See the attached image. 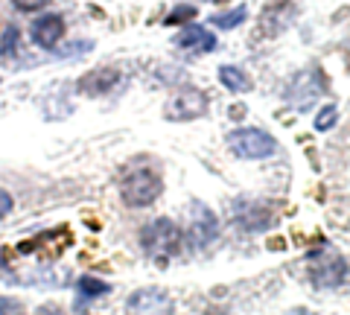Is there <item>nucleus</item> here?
Returning <instances> with one entry per match:
<instances>
[{
    "mask_svg": "<svg viewBox=\"0 0 350 315\" xmlns=\"http://www.w3.org/2000/svg\"><path fill=\"white\" fill-rule=\"evenodd\" d=\"M181 243H184V234L170 216H158V219H152L140 228V248L152 260H158V263H167L170 257L178 254Z\"/></svg>",
    "mask_w": 350,
    "mask_h": 315,
    "instance_id": "obj_1",
    "label": "nucleus"
},
{
    "mask_svg": "<svg viewBox=\"0 0 350 315\" xmlns=\"http://www.w3.org/2000/svg\"><path fill=\"white\" fill-rule=\"evenodd\" d=\"M163 193V178L158 169L152 167H140V169H129L123 178H120V199H123L126 208H149L155 204Z\"/></svg>",
    "mask_w": 350,
    "mask_h": 315,
    "instance_id": "obj_2",
    "label": "nucleus"
},
{
    "mask_svg": "<svg viewBox=\"0 0 350 315\" xmlns=\"http://www.w3.org/2000/svg\"><path fill=\"white\" fill-rule=\"evenodd\" d=\"M228 149H231L237 158L262 161V158H271L278 152V140L271 137L266 128L243 126V128H234V132L228 135Z\"/></svg>",
    "mask_w": 350,
    "mask_h": 315,
    "instance_id": "obj_3",
    "label": "nucleus"
},
{
    "mask_svg": "<svg viewBox=\"0 0 350 315\" xmlns=\"http://www.w3.org/2000/svg\"><path fill=\"white\" fill-rule=\"evenodd\" d=\"M184 243H190L193 248H204L216 240L219 234V219L216 213L207 208L204 202H190L187 204V213H184Z\"/></svg>",
    "mask_w": 350,
    "mask_h": 315,
    "instance_id": "obj_4",
    "label": "nucleus"
},
{
    "mask_svg": "<svg viewBox=\"0 0 350 315\" xmlns=\"http://www.w3.org/2000/svg\"><path fill=\"white\" fill-rule=\"evenodd\" d=\"M347 277V260L336 251H321L310 260V280L315 289H336Z\"/></svg>",
    "mask_w": 350,
    "mask_h": 315,
    "instance_id": "obj_5",
    "label": "nucleus"
},
{
    "mask_svg": "<svg viewBox=\"0 0 350 315\" xmlns=\"http://www.w3.org/2000/svg\"><path fill=\"white\" fill-rule=\"evenodd\" d=\"M207 114V94L199 88H184L178 94L170 96V102L163 105V117L175 123H187V120H199Z\"/></svg>",
    "mask_w": 350,
    "mask_h": 315,
    "instance_id": "obj_6",
    "label": "nucleus"
},
{
    "mask_svg": "<svg viewBox=\"0 0 350 315\" xmlns=\"http://www.w3.org/2000/svg\"><path fill=\"white\" fill-rule=\"evenodd\" d=\"M126 315H175V301L170 292L158 286H146L129 295Z\"/></svg>",
    "mask_w": 350,
    "mask_h": 315,
    "instance_id": "obj_7",
    "label": "nucleus"
},
{
    "mask_svg": "<svg viewBox=\"0 0 350 315\" xmlns=\"http://www.w3.org/2000/svg\"><path fill=\"white\" fill-rule=\"evenodd\" d=\"M324 91H327V82H324L321 70L310 68V70H301V73L289 82L286 100H289V105H295V108H306V105H312L315 100H319Z\"/></svg>",
    "mask_w": 350,
    "mask_h": 315,
    "instance_id": "obj_8",
    "label": "nucleus"
},
{
    "mask_svg": "<svg viewBox=\"0 0 350 315\" xmlns=\"http://www.w3.org/2000/svg\"><path fill=\"white\" fill-rule=\"evenodd\" d=\"M29 38H32V44H36V47L53 50L64 38V18L53 15V12L36 18V20H32V27H29Z\"/></svg>",
    "mask_w": 350,
    "mask_h": 315,
    "instance_id": "obj_9",
    "label": "nucleus"
},
{
    "mask_svg": "<svg viewBox=\"0 0 350 315\" xmlns=\"http://www.w3.org/2000/svg\"><path fill=\"white\" fill-rule=\"evenodd\" d=\"M234 222L245 231H266V228L275 222L271 213L262 208V204H254V202H239L234 208Z\"/></svg>",
    "mask_w": 350,
    "mask_h": 315,
    "instance_id": "obj_10",
    "label": "nucleus"
},
{
    "mask_svg": "<svg viewBox=\"0 0 350 315\" xmlns=\"http://www.w3.org/2000/svg\"><path fill=\"white\" fill-rule=\"evenodd\" d=\"M175 44H178L181 50H190V53L204 56V53L216 50V36L211 29H204V27H184L178 36H175Z\"/></svg>",
    "mask_w": 350,
    "mask_h": 315,
    "instance_id": "obj_11",
    "label": "nucleus"
},
{
    "mask_svg": "<svg viewBox=\"0 0 350 315\" xmlns=\"http://www.w3.org/2000/svg\"><path fill=\"white\" fill-rule=\"evenodd\" d=\"M219 82H222L231 94H248L251 88H254L251 76H248L245 70L234 68V64H225V68H219Z\"/></svg>",
    "mask_w": 350,
    "mask_h": 315,
    "instance_id": "obj_12",
    "label": "nucleus"
},
{
    "mask_svg": "<svg viewBox=\"0 0 350 315\" xmlns=\"http://www.w3.org/2000/svg\"><path fill=\"white\" fill-rule=\"evenodd\" d=\"M245 18H248V9H245V6H234V9H228V12L213 15V18H211V24L219 27V29H237Z\"/></svg>",
    "mask_w": 350,
    "mask_h": 315,
    "instance_id": "obj_13",
    "label": "nucleus"
},
{
    "mask_svg": "<svg viewBox=\"0 0 350 315\" xmlns=\"http://www.w3.org/2000/svg\"><path fill=\"white\" fill-rule=\"evenodd\" d=\"M336 120H338V108L333 102H327L319 108V114H315V128H319V132H330Z\"/></svg>",
    "mask_w": 350,
    "mask_h": 315,
    "instance_id": "obj_14",
    "label": "nucleus"
},
{
    "mask_svg": "<svg viewBox=\"0 0 350 315\" xmlns=\"http://www.w3.org/2000/svg\"><path fill=\"white\" fill-rule=\"evenodd\" d=\"M79 292L85 298H100V295H105V292H111V286H108L105 280H96V277H82Z\"/></svg>",
    "mask_w": 350,
    "mask_h": 315,
    "instance_id": "obj_15",
    "label": "nucleus"
},
{
    "mask_svg": "<svg viewBox=\"0 0 350 315\" xmlns=\"http://www.w3.org/2000/svg\"><path fill=\"white\" fill-rule=\"evenodd\" d=\"M18 38H21L18 27H6V29H3V38H0V56H3V59H12L15 50H18Z\"/></svg>",
    "mask_w": 350,
    "mask_h": 315,
    "instance_id": "obj_16",
    "label": "nucleus"
},
{
    "mask_svg": "<svg viewBox=\"0 0 350 315\" xmlns=\"http://www.w3.org/2000/svg\"><path fill=\"white\" fill-rule=\"evenodd\" d=\"M196 15V9L193 6H178V9H175V12L167 18V24L172 27V24H184V20H190Z\"/></svg>",
    "mask_w": 350,
    "mask_h": 315,
    "instance_id": "obj_17",
    "label": "nucleus"
},
{
    "mask_svg": "<svg viewBox=\"0 0 350 315\" xmlns=\"http://www.w3.org/2000/svg\"><path fill=\"white\" fill-rule=\"evenodd\" d=\"M18 12H36V9H44L50 0H12Z\"/></svg>",
    "mask_w": 350,
    "mask_h": 315,
    "instance_id": "obj_18",
    "label": "nucleus"
},
{
    "mask_svg": "<svg viewBox=\"0 0 350 315\" xmlns=\"http://www.w3.org/2000/svg\"><path fill=\"white\" fill-rule=\"evenodd\" d=\"M12 208H15V202H12V195H9L3 187H0V219H6L9 213H12Z\"/></svg>",
    "mask_w": 350,
    "mask_h": 315,
    "instance_id": "obj_19",
    "label": "nucleus"
},
{
    "mask_svg": "<svg viewBox=\"0 0 350 315\" xmlns=\"http://www.w3.org/2000/svg\"><path fill=\"white\" fill-rule=\"evenodd\" d=\"M12 307H15L12 301H3V298H0V310H12Z\"/></svg>",
    "mask_w": 350,
    "mask_h": 315,
    "instance_id": "obj_20",
    "label": "nucleus"
}]
</instances>
